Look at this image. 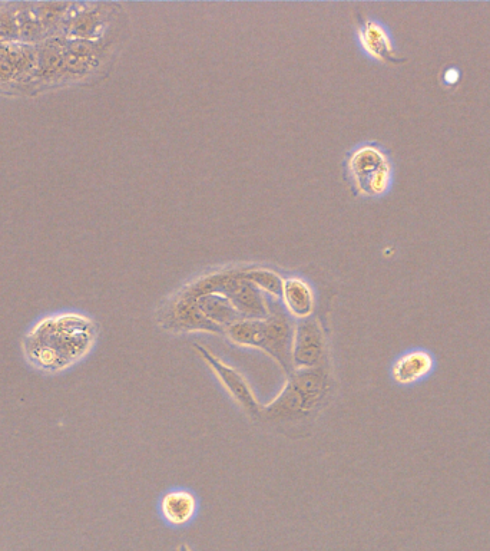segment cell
Masks as SVG:
<instances>
[{
    "instance_id": "cell-1",
    "label": "cell",
    "mask_w": 490,
    "mask_h": 551,
    "mask_svg": "<svg viewBox=\"0 0 490 551\" xmlns=\"http://www.w3.org/2000/svg\"><path fill=\"white\" fill-rule=\"evenodd\" d=\"M96 339L98 326L84 313H52L33 323L23 335V359L42 374H62L84 361Z\"/></svg>"
},
{
    "instance_id": "cell-2",
    "label": "cell",
    "mask_w": 490,
    "mask_h": 551,
    "mask_svg": "<svg viewBox=\"0 0 490 551\" xmlns=\"http://www.w3.org/2000/svg\"><path fill=\"white\" fill-rule=\"evenodd\" d=\"M330 389V375L326 365L313 369H294L287 384L263 415L276 421H290L307 417L323 404Z\"/></svg>"
},
{
    "instance_id": "cell-3",
    "label": "cell",
    "mask_w": 490,
    "mask_h": 551,
    "mask_svg": "<svg viewBox=\"0 0 490 551\" xmlns=\"http://www.w3.org/2000/svg\"><path fill=\"white\" fill-rule=\"evenodd\" d=\"M350 176L364 196H384L392 187L393 168L390 158L376 145L357 148L349 160Z\"/></svg>"
},
{
    "instance_id": "cell-4",
    "label": "cell",
    "mask_w": 490,
    "mask_h": 551,
    "mask_svg": "<svg viewBox=\"0 0 490 551\" xmlns=\"http://www.w3.org/2000/svg\"><path fill=\"white\" fill-rule=\"evenodd\" d=\"M194 349L205 364L210 366L211 371L217 376L221 385L227 389L228 394L235 399V402H237L244 411H247L248 415L254 418L263 417V405L258 402L247 379H245L237 369L233 368L231 365L225 364L224 361H221L218 356H215L213 352L205 349L204 346L194 343Z\"/></svg>"
},
{
    "instance_id": "cell-5",
    "label": "cell",
    "mask_w": 490,
    "mask_h": 551,
    "mask_svg": "<svg viewBox=\"0 0 490 551\" xmlns=\"http://www.w3.org/2000/svg\"><path fill=\"white\" fill-rule=\"evenodd\" d=\"M294 331L288 320L281 315H271L258 319L254 348L266 352L283 369L287 376L294 371L291 364V346Z\"/></svg>"
},
{
    "instance_id": "cell-6",
    "label": "cell",
    "mask_w": 490,
    "mask_h": 551,
    "mask_svg": "<svg viewBox=\"0 0 490 551\" xmlns=\"http://www.w3.org/2000/svg\"><path fill=\"white\" fill-rule=\"evenodd\" d=\"M291 364L296 371L326 365V339L317 320L303 319L294 329Z\"/></svg>"
},
{
    "instance_id": "cell-7",
    "label": "cell",
    "mask_w": 490,
    "mask_h": 551,
    "mask_svg": "<svg viewBox=\"0 0 490 551\" xmlns=\"http://www.w3.org/2000/svg\"><path fill=\"white\" fill-rule=\"evenodd\" d=\"M436 359L426 349H412L403 353L392 366V378L396 384L409 386L425 381L433 374Z\"/></svg>"
},
{
    "instance_id": "cell-8",
    "label": "cell",
    "mask_w": 490,
    "mask_h": 551,
    "mask_svg": "<svg viewBox=\"0 0 490 551\" xmlns=\"http://www.w3.org/2000/svg\"><path fill=\"white\" fill-rule=\"evenodd\" d=\"M197 497L187 490H175L165 494L161 500V513L168 524L184 527L197 513Z\"/></svg>"
},
{
    "instance_id": "cell-9",
    "label": "cell",
    "mask_w": 490,
    "mask_h": 551,
    "mask_svg": "<svg viewBox=\"0 0 490 551\" xmlns=\"http://www.w3.org/2000/svg\"><path fill=\"white\" fill-rule=\"evenodd\" d=\"M360 42L364 51L377 61L399 62L392 38L380 23L367 21L360 29Z\"/></svg>"
},
{
    "instance_id": "cell-10",
    "label": "cell",
    "mask_w": 490,
    "mask_h": 551,
    "mask_svg": "<svg viewBox=\"0 0 490 551\" xmlns=\"http://www.w3.org/2000/svg\"><path fill=\"white\" fill-rule=\"evenodd\" d=\"M281 298L291 315L301 320L310 318L314 310V295L311 287L304 280L288 279L284 282Z\"/></svg>"
},
{
    "instance_id": "cell-11",
    "label": "cell",
    "mask_w": 490,
    "mask_h": 551,
    "mask_svg": "<svg viewBox=\"0 0 490 551\" xmlns=\"http://www.w3.org/2000/svg\"><path fill=\"white\" fill-rule=\"evenodd\" d=\"M244 279L254 287H258V289L264 290L268 295L276 296V298L281 296V292H283V279L276 273L270 272V270H251L244 276Z\"/></svg>"
},
{
    "instance_id": "cell-12",
    "label": "cell",
    "mask_w": 490,
    "mask_h": 551,
    "mask_svg": "<svg viewBox=\"0 0 490 551\" xmlns=\"http://www.w3.org/2000/svg\"><path fill=\"white\" fill-rule=\"evenodd\" d=\"M443 78H445L446 84H456L460 79L459 69L449 68L448 71L445 72V75H443Z\"/></svg>"
},
{
    "instance_id": "cell-13",
    "label": "cell",
    "mask_w": 490,
    "mask_h": 551,
    "mask_svg": "<svg viewBox=\"0 0 490 551\" xmlns=\"http://www.w3.org/2000/svg\"><path fill=\"white\" fill-rule=\"evenodd\" d=\"M178 551H192L191 547L188 546V544H181L180 549Z\"/></svg>"
}]
</instances>
